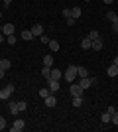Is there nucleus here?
<instances>
[{"label":"nucleus","instance_id":"1","mask_svg":"<svg viewBox=\"0 0 118 132\" xmlns=\"http://www.w3.org/2000/svg\"><path fill=\"white\" fill-rule=\"evenodd\" d=\"M63 77H65V81H67V83H73L75 79H77V67H75V65H69Z\"/></svg>","mask_w":118,"mask_h":132},{"label":"nucleus","instance_id":"2","mask_svg":"<svg viewBox=\"0 0 118 132\" xmlns=\"http://www.w3.org/2000/svg\"><path fill=\"white\" fill-rule=\"evenodd\" d=\"M69 85H71V87H69V91H71V95H73V97H83V87H81V85H79V83H69Z\"/></svg>","mask_w":118,"mask_h":132},{"label":"nucleus","instance_id":"3","mask_svg":"<svg viewBox=\"0 0 118 132\" xmlns=\"http://www.w3.org/2000/svg\"><path fill=\"white\" fill-rule=\"evenodd\" d=\"M95 83H96L95 77H83L81 81H79V85H81V87H83V91H85V89H90Z\"/></svg>","mask_w":118,"mask_h":132},{"label":"nucleus","instance_id":"4","mask_svg":"<svg viewBox=\"0 0 118 132\" xmlns=\"http://www.w3.org/2000/svg\"><path fill=\"white\" fill-rule=\"evenodd\" d=\"M12 93H14V85H6V87L0 91V99H2V101H8Z\"/></svg>","mask_w":118,"mask_h":132},{"label":"nucleus","instance_id":"5","mask_svg":"<svg viewBox=\"0 0 118 132\" xmlns=\"http://www.w3.org/2000/svg\"><path fill=\"white\" fill-rule=\"evenodd\" d=\"M24 126H26V124H24V120H22V118H16V120L12 122L10 130H12V132H22V130H24Z\"/></svg>","mask_w":118,"mask_h":132},{"label":"nucleus","instance_id":"6","mask_svg":"<svg viewBox=\"0 0 118 132\" xmlns=\"http://www.w3.org/2000/svg\"><path fill=\"white\" fill-rule=\"evenodd\" d=\"M43 103H45V106H49V109H51V106H55V105H57V97L51 93V95H47V97L43 99Z\"/></svg>","mask_w":118,"mask_h":132},{"label":"nucleus","instance_id":"7","mask_svg":"<svg viewBox=\"0 0 118 132\" xmlns=\"http://www.w3.org/2000/svg\"><path fill=\"white\" fill-rule=\"evenodd\" d=\"M30 30H32V34H34V38H39L41 34H45V32H43V26H41V24H34V26L30 28Z\"/></svg>","mask_w":118,"mask_h":132},{"label":"nucleus","instance_id":"8","mask_svg":"<svg viewBox=\"0 0 118 132\" xmlns=\"http://www.w3.org/2000/svg\"><path fill=\"white\" fill-rule=\"evenodd\" d=\"M14 32H16V28H14V24H4V26H2V34H4L6 38H8V36H12Z\"/></svg>","mask_w":118,"mask_h":132},{"label":"nucleus","instance_id":"9","mask_svg":"<svg viewBox=\"0 0 118 132\" xmlns=\"http://www.w3.org/2000/svg\"><path fill=\"white\" fill-rule=\"evenodd\" d=\"M47 87H49L51 93H57L59 91V81L57 79H47Z\"/></svg>","mask_w":118,"mask_h":132},{"label":"nucleus","instance_id":"10","mask_svg":"<svg viewBox=\"0 0 118 132\" xmlns=\"http://www.w3.org/2000/svg\"><path fill=\"white\" fill-rule=\"evenodd\" d=\"M106 75H108V77H116V75H118V65L110 63V65L106 67Z\"/></svg>","mask_w":118,"mask_h":132},{"label":"nucleus","instance_id":"11","mask_svg":"<svg viewBox=\"0 0 118 132\" xmlns=\"http://www.w3.org/2000/svg\"><path fill=\"white\" fill-rule=\"evenodd\" d=\"M90 50H93V51H101V50H102V39H101V38H98V39H93Z\"/></svg>","mask_w":118,"mask_h":132},{"label":"nucleus","instance_id":"12","mask_svg":"<svg viewBox=\"0 0 118 132\" xmlns=\"http://www.w3.org/2000/svg\"><path fill=\"white\" fill-rule=\"evenodd\" d=\"M81 14H83V10H81V6H73L71 8V16L77 20V18H81Z\"/></svg>","mask_w":118,"mask_h":132},{"label":"nucleus","instance_id":"13","mask_svg":"<svg viewBox=\"0 0 118 132\" xmlns=\"http://www.w3.org/2000/svg\"><path fill=\"white\" fill-rule=\"evenodd\" d=\"M90 45H93V39L87 36V38H83V42H81V47L83 50H90Z\"/></svg>","mask_w":118,"mask_h":132},{"label":"nucleus","instance_id":"14","mask_svg":"<svg viewBox=\"0 0 118 132\" xmlns=\"http://www.w3.org/2000/svg\"><path fill=\"white\" fill-rule=\"evenodd\" d=\"M43 65L45 67H53V55H43Z\"/></svg>","mask_w":118,"mask_h":132},{"label":"nucleus","instance_id":"15","mask_svg":"<svg viewBox=\"0 0 118 132\" xmlns=\"http://www.w3.org/2000/svg\"><path fill=\"white\" fill-rule=\"evenodd\" d=\"M10 67H12L10 59H0V69H4V71H8Z\"/></svg>","mask_w":118,"mask_h":132},{"label":"nucleus","instance_id":"16","mask_svg":"<svg viewBox=\"0 0 118 132\" xmlns=\"http://www.w3.org/2000/svg\"><path fill=\"white\" fill-rule=\"evenodd\" d=\"M22 39H26V42L34 39V34H32V30H24V32H22Z\"/></svg>","mask_w":118,"mask_h":132},{"label":"nucleus","instance_id":"17","mask_svg":"<svg viewBox=\"0 0 118 132\" xmlns=\"http://www.w3.org/2000/svg\"><path fill=\"white\" fill-rule=\"evenodd\" d=\"M77 77H89V71H87V69H85V67H77Z\"/></svg>","mask_w":118,"mask_h":132},{"label":"nucleus","instance_id":"18","mask_svg":"<svg viewBox=\"0 0 118 132\" xmlns=\"http://www.w3.org/2000/svg\"><path fill=\"white\" fill-rule=\"evenodd\" d=\"M49 79H57V81H59V79H61V71L51 67V75H49Z\"/></svg>","mask_w":118,"mask_h":132},{"label":"nucleus","instance_id":"19","mask_svg":"<svg viewBox=\"0 0 118 132\" xmlns=\"http://www.w3.org/2000/svg\"><path fill=\"white\" fill-rule=\"evenodd\" d=\"M106 18H108V22H118V14L116 12H106Z\"/></svg>","mask_w":118,"mask_h":132},{"label":"nucleus","instance_id":"20","mask_svg":"<svg viewBox=\"0 0 118 132\" xmlns=\"http://www.w3.org/2000/svg\"><path fill=\"white\" fill-rule=\"evenodd\" d=\"M49 75H51V67H45V65H43V69H41V77L47 81V79H49Z\"/></svg>","mask_w":118,"mask_h":132},{"label":"nucleus","instance_id":"21","mask_svg":"<svg viewBox=\"0 0 118 132\" xmlns=\"http://www.w3.org/2000/svg\"><path fill=\"white\" fill-rule=\"evenodd\" d=\"M39 97H41V99H45V97H47V95H51V91H49V87H41L39 89Z\"/></svg>","mask_w":118,"mask_h":132},{"label":"nucleus","instance_id":"22","mask_svg":"<svg viewBox=\"0 0 118 132\" xmlns=\"http://www.w3.org/2000/svg\"><path fill=\"white\" fill-rule=\"evenodd\" d=\"M47 45H49V50H51V51H59V42H57V39H51Z\"/></svg>","mask_w":118,"mask_h":132},{"label":"nucleus","instance_id":"23","mask_svg":"<svg viewBox=\"0 0 118 132\" xmlns=\"http://www.w3.org/2000/svg\"><path fill=\"white\" fill-rule=\"evenodd\" d=\"M101 120L104 122V124H110V120H112V116L108 114V112H102V114H101Z\"/></svg>","mask_w":118,"mask_h":132},{"label":"nucleus","instance_id":"24","mask_svg":"<svg viewBox=\"0 0 118 132\" xmlns=\"http://www.w3.org/2000/svg\"><path fill=\"white\" fill-rule=\"evenodd\" d=\"M73 106H75V109L83 106V97H73Z\"/></svg>","mask_w":118,"mask_h":132},{"label":"nucleus","instance_id":"25","mask_svg":"<svg viewBox=\"0 0 118 132\" xmlns=\"http://www.w3.org/2000/svg\"><path fill=\"white\" fill-rule=\"evenodd\" d=\"M10 112L12 114H18V112H20V110H18V103H14V101L10 103Z\"/></svg>","mask_w":118,"mask_h":132},{"label":"nucleus","instance_id":"26","mask_svg":"<svg viewBox=\"0 0 118 132\" xmlns=\"http://www.w3.org/2000/svg\"><path fill=\"white\" fill-rule=\"evenodd\" d=\"M89 38L90 39H98V38H101V34L96 32V30H90V32H89Z\"/></svg>","mask_w":118,"mask_h":132},{"label":"nucleus","instance_id":"27","mask_svg":"<svg viewBox=\"0 0 118 132\" xmlns=\"http://www.w3.org/2000/svg\"><path fill=\"white\" fill-rule=\"evenodd\" d=\"M26 109H28V103H26V101H20V103H18V110L22 112V110H26Z\"/></svg>","mask_w":118,"mask_h":132},{"label":"nucleus","instance_id":"28","mask_svg":"<svg viewBox=\"0 0 118 132\" xmlns=\"http://www.w3.org/2000/svg\"><path fill=\"white\" fill-rule=\"evenodd\" d=\"M39 39H41V44H43V45H47V44L51 42V38H47L45 34H41V36H39Z\"/></svg>","mask_w":118,"mask_h":132},{"label":"nucleus","instance_id":"29","mask_svg":"<svg viewBox=\"0 0 118 132\" xmlns=\"http://www.w3.org/2000/svg\"><path fill=\"white\" fill-rule=\"evenodd\" d=\"M61 16H65V18H73V16H71V8H63V10H61Z\"/></svg>","mask_w":118,"mask_h":132},{"label":"nucleus","instance_id":"30","mask_svg":"<svg viewBox=\"0 0 118 132\" xmlns=\"http://www.w3.org/2000/svg\"><path fill=\"white\" fill-rule=\"evenodd\" d=\"M6 42H8V44H10V45H14V44H16V42H18V39H16V36L12 34V36H8V38H6Z\"/></svg>","mask_w":118,"mask_h":132},{"label":"nucleus","instance_id":"31","mask_svg":"<svg viewBox=\"0 0 118 132\" xmlns=\"http://www.w3.org/2000/svg\"><path fill=\"white\" fill-rule=\"evenodd\" d=\"M110 122H112L114 126H118V110H116V112L112 114V120H110Z\"/></svg>","mask_w":118,"mask_h":132},{"label":"nucleus","instance_id":"32","mask_svg":"<svg viewBox=\"0 0 118 132\" xmlns=\"http://www.w3.org/2000/svg\"><path fill=\"white\" fill-rule=\"evenodd\" d=\"M4 128H6V118L0 116V130H4Z\"/></svg>","mask_w":118,"mask_h":132},{"label":"nucleus","instance_id":"33","mask_svg":"<svg viewBox=\"0 0 118 132\" xmlns=\"http://www.w3.org/2000/svg\"><path fill=\"white\" fill-rule=\"evenodd\" d=\"M65 22H67V26H73V24H75V18H65Z\"/></svg>","mask_w":118,"mask_h":132},{"label":"nucleus","instance_id":"34","mask_svg":"<svg viewBox=\"0 0 118 132\" xmlns=\"http://www.w3.org/2000/svg\"><path fill=\"white\" fill-rule=\"evenodd\" d=\"M106 112H108V114H110V116H112L114 112H116V109H114V106H108V109H106Z\"/></svg>","mask_w":118,"mask_h":132},{"label":"nucleus","instance_id":"35","mask_svg":"<svg viewBox=\"0 0 118 132\" xmlns=\"http://www.w3.org/2000/svg\"><path fill=\"white\" fill-rule=\"evenodd\" d=\"M112 32H114V34H118V22H114V24H112Z\"/></svg>","mask_w":118,"mask_h":132},{"label":"nucleus","instance_id":"36","mask_svg":"<svg viewBox=\"0 0 118 132\" xmlns=\"http://www.w3.org/2000/svg\"><path fill=\"white\" fill-rule=\"evenodd\" d=\"M4 42H6V36H4L2 32H0V44H4Z\"/></svg>","mask_w":118,"mask_h":132},{"label":"nucleus","instance_id":"37","mask_svg":"<svg viewBox=\"0 0 118 132\" xmlns=\"http://www.w3.org/2000/svg\"><path fill=\"white\" fill-rule=\"evenodd\" d=\"M10 4H12V0H4V8H8Z\"/></svg>","mask_w":118,"mask_h":132},{"label":"nucleus","instance_id":"38","mask_svg":"<svg viewBox=\"0 0 118 132\" xmlns=\"http://www.w3.org/2000/svg\"><path fill=\"white\" fill-rule=\"evenodd\" d=\"M4 73H6L4 69H0V79H4Z\"/></svg>","mask_w":118,"mask_h":132},{"label":"nucleus","instance_id":"39","mask_svg":"<svg viewBox=\"0 0 118 132\" xmlns=\"http://www.w3.org/2000/svg\"><path fill=\"white\" fill-rule=\"evenodd\" d=\"M112 63H114V65H118V55H116V57L112 59Z\"/></svg>","mask_w":118,"mask_h":132},{"label":"nucleus","instance_id":"40","mask_svg":"<svg viewBox=\"0 0 118 132\" xmlns=\"http://www.w3.org/2000/svg\"><path fill=\"white\" fill-rule=\"evenodd\" d=\"M102 2H104V4H112L114 0H102Z\"/></svg>","mask_w":118,"mask_h":132},{"label":"nucleus","instance_id":"41","mask_svg":"<svg viewBox=\"0 0 118 132\" xmlns=\"http://www.w3.org/2000/svg\"><path fill=\"white\" fill-rule=\"evenodd\" d=\"M0 32H2V26H0Z\"/></svg>","mask_w":118,"mask_h":132},{"label":"nucleus","instance_id":"42","mask_svg":"<svg viewBox=\"0 0 118 132\" xmlns=\"http://www.w3.org/2000/svg\"><path fill=\"white\" fill-rule=\"evenodd\" d=\"M85 2H90V0H85Z\"/></svg>","mask_w":118,"mask_h":132}]
</instances>
